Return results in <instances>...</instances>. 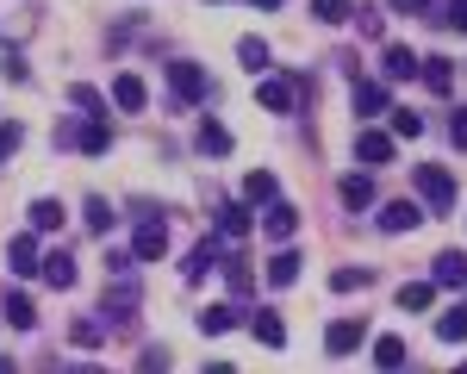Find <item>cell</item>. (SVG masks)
Segmentation results:
<instances>
[{
    "instance_id": "cell-1",
    "label": "cell",
    "mask_w": 467,
    "mask_h": 374,
    "mask_svg": "<svg viewBox=\"0 0 467 374\" xmlns=\"http://www.w3.org/2000/svg\"><path fill=\"white\" fill-rule=\"evenodd\" d=\"M411 187H418V200H424L431 213H449V206H455V175L436 169V162H424V169L411 175Z\"/></svg>"
},
{
    "instance_id": "cell-2",
    "label": "cell",
    "mask_w": 467,
    "mask_h": 374,
    "mask_svg": "<svg viewBox=\"0 0 467 374\" xmlns=\"http://www.w3.org/2000/svg\"><path fill=\"white\" fill-rule=\"evenodd\" d=\"M169 88H175L181 107H193V100H206V69L200 63H169Z\"/></svg>"
},
{
    "instance_id": "cell-3",
    "label": "cell",
    "mask_w": 467,
    "mask_h": 374,
    "mask_svg": "<svg viewBox=\"0 0 467 374\" xmlns=\"http://www.w3.org/2000/svg\"><path fill=\"white\" fill-rule=\"evenodd\" d=\"M361 337H368V325H361V318H330V331H324V349H330V356H356Z\"/></svg>"
},
{
    "instance_id": "cell-4",
    "label": "cell",
    "mask_w": 467,
    "mask_h": 374,
    "mask_svg": "<svg viewBox=\"0 0 467 374\" xmlns=\"http://www.w3.org/2000/svg\"><path fill=\"white\" fill-rule=\"evenodd\" d=\"M356 162H361V169H380V162H393V131H374V125H368V131L356 138Z\"/></svg>"
},
{
    "instance_id": "cell-5",
    "label": "cell",
    "mask_w": 467,
    "mask_h": 374,
    "mask_svg": "<svg viewBox=\"0 0 467 374\" xmlns=\"http://www.w3.org/2000/svg\"><path fill=\"white\" fill-rule=\"evenodd\" d=\"M262 231H268L275 244H287L293 231H299V213H293L287 200H268V206H262Z\"/></svg>"
},
{
    "instance_id": "cell-6",
    "label": "cell",
    "mask_w": 467,
    "mask_h": 374,
    "mask_svg": "<svg viewBox=\"0 0 467 374\" xmlns=\"http://www.w3.org/2000/svg\"><path fill=\"white\" fill-rule=\"evenodd\" d=\"M131 250H138V262H162L169 256V224H138Z\"/></svg>"
},
{
    "instance_id": "cell-7",
    "label": "cell",
    "mask_w": 467,
    "mask_h": 374,
    "mask_svg": "<svg viewBox=\"0 0 467 374\" xmlns=\"http://www.w3.org/2000/svg\"><path fill=\"white\" fill-rule=\"evenodd\" d=\"M6 262H13V275H37V268H44V256H37V237H32V231H19V237L6 244Z\"/></svg>"
},
{
    "instance_id": "cell-8",
    "label": "cell",
    "mask_w": 467,
    "mask_h": 374,
    "mask_svg": "<svg viewBox=\"0 0 467 374\" xmlns=\"http://www.w3.org/2000/svg\"><path fill=\"white\" fill-rule=\"evenodd\" d=\"M255 107L287 112V107H293V81H281V75H262V81H255Z\"/></svg>"
},
{
    "instance_id": "cell-9",
    "label": "cell",
    "mask_w": 467,
    "mask_h": 374,
    "mask_svg": "<svg viewBox=\"0 0 467 374\" xmlns=\"http://www.w3.org/2000/svg\"><path fill=\"white\" fill-rule=\"evenodd\" d=\"M250 224H255L250 200H224V206H218V231H224V237H250Z\"/></svg>"
},
{
    "instance_id": "cell-10",
    "label": "cell",
    "mask_w": 467,
    "mask_h": 374,
    "mask_svg": "<svg viewBox=\"0 0 467 374\" xmlns=\"http://www.w3.org/2000/svg\"><path fill=\"white\" fill-rule=\"evenodd\" d=\"M75 150L107 156V150H112V125H100V119H81V125H75Z\"/></svg>"
},
{
    "instance_id": "cell-11",
    "label": "cell",
    "mask_w": 467,
    "mask_h": 374,
    "mask_svg": "<svg viewBox=\"0 0 467 374\" xmlns=\"http://www.w3.org/2000/svg\"><path fill=\"white\" fill-rule=\"evenodd\" d=\"M380 69H387V81H418V50H405V44H387Z\"/></svg>"
},
{
    "instance_id": "cell-12",
    "label": "cell",
    "mask_w": 467,
    "mask_h": 374,
    "mask_svg": "<svg viewBox=\"0 0 467 374\" xmlns=\"http://www.w3.org/2000/svg\"><path fill=\"white\" fill-rule=\"evenodd\" d=\"M411 224H424V213H418V200H393V206H380V231H411Z\"/></svg>"
},
{
    "instance_id": "cell-13",
    "label": "cell",
    "mask_w": 467,
    "mask_h": 374,
    "mask_svg": "<svg viewBox=\"0 0 467 374\" xmlns=\"http://www.w3.org/2000/svg\"><path fill=\"white\" fill-rule=\"evenodd\" d=\"M0 318H6L13 331H32V325H37V306H32V294H19V287H13V294H6V306H0Z\"/></svg>"
},
{
    "instance_id": "cell-14",
    "label": "cell",
    "mask_w": 467,
    "mask_h": 374,
    "mask_svg": "<svg viewBox=\"0 0 467 374\" xmlns=\"http://www.w3.org/2000/svg\"><path fill=\"white\" fill-rule=\"evenodd\" d=\"M349 100H356V112H361V119H380V112H393V100H387V88H380V81H361V88L349 94Z\"/></svg>"
},
{
    "instance_id": "cell-15",
    "label": "cell",
    "mask_w": 467,
    "mask_h": 374,
    "mask_svg": "<svg viewBox=\"0 0 467 374\" xmlns=\"http://www.w3.org/2000/svg\"><path fill=\"white\" fill-rule=\"evenodd\" d=\"M37 281H50V287H75V256H69V250H50L44 268H37Z\"/></svg>"
},
{
    "instance_id": "cell-16",
    "label": "cell",
    "mask_w": 467,
    "mask_h": 374,
    "mask_svg": "<svg viewBox=\"0 0 467 374\" xmlns=\"http://www.w3.org/2000/svg\"><path fill=\"white\" fill-rule=\"evenodd\" d=\"M337 193H343V206H349V213H368V206H374V175H343Z\"/></svg>"
},
{
    "instance_id": "cell-17",
    "label": "cell",
    "mask_w": 467,
    "mask_h": 374,
    "mask_svg": "<svg viewBox=\"0 0 467 374\" xmlns=\"http://www.w3.org/2000/svg\"><path fill=\"white\" fill-rule=\"evenodd\" d=\"M112 107L119 112H144V81H138V75H112Z\"/></svg>"
},
{
    "instance_id": "cell-18",
    "label": "cell",
    "mask_w": 467,
    "mask_h": 374,
    "mask_svg": "<svg viewBox=\"0 0 467 374\" xmlns=\"http://www.w3.org/2000/svg\"><path fill=\"white\" fill-rule=\"evenodd\" d=\"M418 75H424V88H431V94H449V88H455V63H449V57H424Z\"/></svg>"
},
{
    "instance_id": "cell-19",
    "label": "cell",
    "mask_w": 467,
    "mask_h": 374,
    "mask_svg": "<svg viewBox=\"0 0 467 374\" xmlns=\"http://www.w3.org/2000/svg\"><path fill=\"white\" fill-rule=\"evenodd\" d=\"M250 331H255V343H262V349H281V343H287V325H281V312H255Z\"/></svg>"
},
{
    "instance_id": "cell-20",
    "label": "cell",
    "mask_w": 467,
    "mask_h": 374,
    "mask_svg": "<svg viewBox=\"0 0 467 374\" xmlns=\"http://www.w3.org/2000/svg\"><path fill=\"white\" fill-rule=\"evenodd\" d=\"M436 287H467V256L462 250H442V256H436Z\"/></svg>"
},
{
    "instance_id": "cell-21",
    "label": "cell",
    "mask_w": 467,
    "mask_h": 374,
    "mask_svg": "<svg viewBox=\"0 0 467 374\" xmlns=\"http://www.w3.org/2000/svg\"><path fill=\"white\" fill-rule=\"evenodd\" d=\"M213 262H218V237H206L193 256L181 262V281H206V268H213Z\"/></svg>"
},
{
    "instance_id": "cell-22",
    "label": "cell",
    "mask_w": 467,
    "mask_h": 374,
    "mask_svg": "<svg viewBox=\"0 0 467 374\" xmlns=\"http://www.w3.org/2000/svg\"><path fill=\"white\" fill-rule=\"evenodd\" d=\"M244 200H250V206H268V200H281V182H275L268 169H255L250 182H244Z\"/></svg>"
},
{
    "instance_id": "cell-23",
    "label": "cell",
    "mask_w": 467,
    "mask_h": 374,
    "mask_svg": "<svg viewBox=\"0 0 467 374\" xmlns=\"http://www.w3.org/2000/svg\"><path fill=\"white\" fill-rule=\"evenodd\" d=\"M200 331H206V337L237 331V306H206V312H200Z\"/></svg>"
},
{
    "instance_id": "cell-24",
    "label": "cell",
    "mask_w": 467,
    "mask_h": 374,
    "mask_svg": "<svg viewBox=\"0 0 467 374\" xmlns=\"http://www.w3.org/2000/svg\"><path fill=\"white\" fill-rule=\"evenodd\" d=\"M399 306H405V312H431L436 287H431V281H405V287H399Z\"/></svg>"
},
{
    "instance_id": "cell-25",
    "label": "cell",
    "mask_w": 467,
    "mask_h": 374,
    "mask_svg": "<svg viewBox=\"0 0 467 374\" xmlns=\"http://www.w3.org/2000/svg\"><path fill=\"white\" fill-rule=\"evenodd\" d=\"M299 281V256L281 250V256H268V287H293Z\"/></svg>"
},
{
    "instance_id": "cell-26",
    "label": "cell",
    "mask_w": 467,
    "mask_h": 374,
    "mask_svg": "<svg viewBox=\"0 0 467 374\" xmlns=\"http://www.w3.org/2000/svg\"><path fill=\"white\" fill-rule=\"evenodd\" d=\"M436 337H442V343H467V306H449V312L436 318Z\"/></svg>"
},
{
    "instance_id": "cell-27",
    "label": "cell",
    "mask_w": 467,
    "mask_h": 374,
    "mask_svg": "<svg viewBox=\"0 0 467 374\" xmlns=\"http://www.w3.org/2000/svg\"><path fill=\"white\" fill-rule=\"evenodd\" d=\"M81 219H88V231H100V237H107V231H112V200H100V193H88Z\"/></svg>"
},
{
    "instance_id": "cell-28",
    "label": "cell",
    "mask_w": 467,
    "mask_h": 374,
    "mask_svg": "<svg viewBox=\"0 0 467 374\" xmlns=\"http://www.w3.org/2000/svg\"><path fill=\"white\" fill-rule=\"evenodd\" d=\"M312 19H324V26H343V19H356V0H312Z\"/></svg>"
},
{
    "instance_id": "cell-29",
    "label": "cell",
    "mask_w": 467,
    "mask_h": 374,
    "mask_svg": "<svg viewBox=\"0 0 467 374\" xmlns=\"http://www.w3.org/2000/svg\"><path fill=\"white\" fill-rule=\"evenodd\" d=\"M26 224H32V231H57V224H63V206H57V200H32Z\"/></svg>"
},
{
    "instance_id": "cell-30",
    "label": "cell",
    "mask_w": 467,
    "mask_h": 374,
    "mask_svg": "<svg viewBox=\"0 0 467 374\" xmlns=\"http://www.w3.org/2000/svg\"><path fill=\"white\" fill-rule=\"evenodd\" d=\"M405 362V343L399 337H374V369H399Z\"/></svg>"
},
{
    "instance_id": "cell-31",
    "label": "cell",
    "mask_w": 467,
    "mask_h": 374,
    "mask_svg": "<svg viewBox=\"0 0 467 374\" xmlns=\"http://www.w3.org/2000/svg\"><path fill=\"white\" fill-rule=\"evenodd\" d=\"M69 107H75V112H88V119H100V94H94L88 81H69Z\"/></svg>"
},
{
    "instance_id": "cell-32",
    "label": "cell",
    "mask_w": 467,
    "mask_h": 374,
    "mask_svg": "<svg viewBox=\"0 0 467 374\" xmlns=\"http://www.w3.org/2000/svg\"><path fill=\"white\" fill-rule=\"evenodd\" d=\"M224 281H231V294L244 299V294H250V281H255V275H250V262H244V256H231V262H224Z\"/></svg>"
},
{
    "instance_id": "cell-33",
    "label": "cell",
    "mask_w": 467,
    "mask_h": 374,
    "mask_svg": "<svg viewBox=\"0 0 467 374\" xmlns=\"http://www.w3.org/2000/svg\"><path fill=\"white\" fill-rule=\"evenodd\" d=\"M368 281H374L368 268H337V275H330V287H337V294H361Z\"/></svg>"
},
{
    "instance_id": "cell-34",
    "label": "cell",
    "mask_w": 467,
    "mask_h": 374,
    "mask_svg": "<svg viewBox=\"0 0 467 374\" xmlns=\"http://www.w3.org/2000/svg\"><path fill=\"white\" fill-rule=\"evenodd\" d=\"M200 150H206V156H231V131H224V125H206V131H200Z\"/></svg>"
},
{
    "instance_id": "cell-35",
    "label": "cell",
    "mask_w": 467,
    "mask_h": 374,
    "mask_svg": "<svg viewBox=\"0 0 467 374\" xmlns=\"http://www.w3.org/2000/svg\"><path fill=\"white\" fill-rule=\"evenodd\" d=\"M237 57H244V69H268V44H262V37H244Z\"/></svg>"
},
{
    "instance_id": "cell-36",
    "label": "cell",
    "mask_w": 467,
    "mask_h": 374,
    "mask_svg": "<svg viewBox=\"0 0 467 374\" xmlns=\"http://www.w3.org/2000/svg\"><path fill=\"white\" fill-rule=\"evenodd\" d=\"M75 343H81V349H100V343H107V331H100V318H81V325H75Z\"/></svg>"
},
{
    "instance_id": "cell-37",
    "label": "cell",
    "mask_w": 467,
    "mask_h": 374,
    "mask_svg": "<svg viewBox=\"0 0 467 374\" xmlns=\"http://www.w3.org/2000/svg\"><path fill=\"white\" fill-rule=\"evenodd\" d=\"M418 131H424V119H418L411 107H399L393 112V138H418Z\"/></svg>"
},
{
    "instance_id": "cell-38",
    "label": "cell",
    "mask_w": 467,
    "mask_h": 374,
    "mask_svg": "<svg viewBox=\"0 0 467 374\" xmlns=\"http://www.w3.org/2000/svg\"><path fill=\"white\" fill-rule=\"evenodd\" d=\"M442 26L467 37V0H449V6H442Z\"/></svg>"
},
{
    "instance_id": "cell-39",
    "label": "cell",
    "mask_w": 467,
    "mask_h": 374,
    "mask_svg": "<svg viewBox=\"0 0 467 374\" xmlns=\"http://www.w3.org/2000/svg\"><path fill=\"white\" fill-rule=\"evenodd\" d=\"M449 144L467 150V107H455V119H449Z\"/></svg>"
},
{
    "instance_id": "cell-40",
    "label": "cell",
    "mask_w": 467,
    "mask_h": 374,
    "mask_svg": "<svg viewBox=\"0 0 467 374\" xmlns=\"http://www.w3.org/2000/svg\"><path fill=\"white\" fill-rule=\"evenodd\" d=\"M356 19H361V32H368V37H380V6H356Z\"/></svg>"
},
{
    "instance_id": "cell-41",
    "label": "cell",
    "mask_w": 467,
    "mask_h": 374,
    "mask_svg": "<svg viewBox=\"0 0 467 374\" xmlns=\"http://www.w3.org/2000/svg\"><path fill=\"white\" fill-rule=\"evenodd\" d=\"M13 150H19V125H0V162H6Z\"/></svg>"
},
{
    "instance_id": "cell-42",
    "label": "cell",
    "mask_w": 467,
    "mask_h": 374,
    "mask_svg": "<svg viewBox=\"0 0 467 374\" xmlns=\"http://www.w3.org/2000/svg\"><path fill=\"white\" fill-rule=\"evenodd\" d=\"M399 13H424V6H431V0H393Z\"/></svg>"
},
{
    "instance_id": "cell-43",
    "label": "cell",
    "mask_w": 467,
    "mask_h": 374,
    "mask_svg": "<svg viewBox=\"0 0 467 374\" xmlns=\"http://www.w3.org/2000/svg\"><path fill=\"white\" fill-rule=\"evenodd\" d=\"M255 6H268V13H275V6H281V0H255Z\"/></svg>"
}]
</instances>
